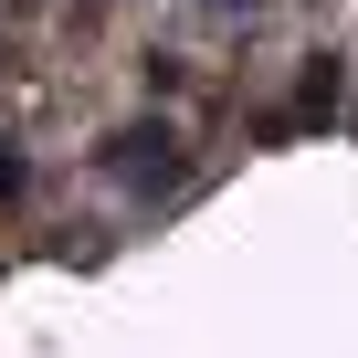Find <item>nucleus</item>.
Returning <instances> with one entry per match:
<instances>
[{"instance_id":"7ed1b4c3","label":"nucleus","mask_w":358,"mask_h":358,"mask_svg":"<svg viewBox=\"0 0 358 358\" xmlns=\"http://www.w3.org/2000/svg\"><path fill=\"white\" fill-rule=\"evenodd\" d=\"M32 190V169H22V148H0V201H22Z\"/></svg>"},{"instance_id":"f03ea898","label":"nucleus","mask_w":358,"mask_h":358,"mask_svg":"<svg viewBox=\"0 0 358 358\" xmlns=\"http://www.w3.org/2000/svg\"><path fill=\"white\" fill-rule=\"evenodd\" d=\"M337 106H348V64H337V53H316V64H306V85H295V127H327Z\"/></svg>"},{"instance_id":"f257e3e1","label":"nucleus","mask_w":358,"mask_h":358,"mask_svg":"<svg viewBox=\"0 0 358 358\" xmlns=\"http://www.w3.org/2000/svg\"><path fill=\"white\" fill-rule=\"evenodd\" d=\"M95 169H106V179H127L137 201H169L179 179H190V148H179V127H169V116H148V127H116V137L95 148Z\"/></svg>"}]
</instances>
